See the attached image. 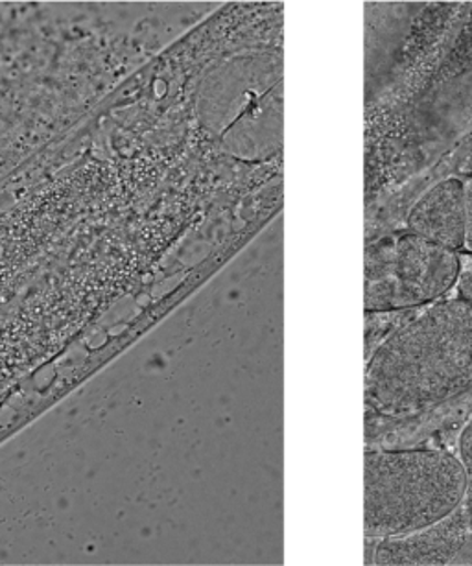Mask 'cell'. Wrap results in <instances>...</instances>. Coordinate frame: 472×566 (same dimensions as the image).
I'll list each match as a JSON object with an SVG mask.
<instances>
[{"label":"cell","instance_id":"obj_3","mask_svg":"<svg viewBox=\"0 0 472 566\" xmlns=\"http://www.w3.org/2000/svg\"><path fill=\"white\" fill-rule=\"evenodd\" d=\"M461 253L410 233L386 234L366 250L367 314L424 308L443 300L460 279Z\"/></svg>","mask_w":472,"mask_h":566},{"label":"cell","instance_id":"obj_2","mask_svg":"<svg viewBox=\"0 0 472 566\" xmlns=\"http://www.w3.org/2000/svg\"><path fill=\"white\" fill-rule=\"evenodd\" d=\"M364 489L366 537H410L460 510L465 469L458 455L441 449L367 450Z\"/></svg>","mask_w":472,"mask_h":566},{"label":"cell","instance_id":"obj_5","mask_svg":"<svg viewBox=\"0 0 472 566\" xmlns=\"http://www.w3.org/2000/svg\"><path fill=\"white\" fill-rule=\"evenodd\" d=\"M461 181L465 192V242L461 255H472V176H466Z\"/></svg>","mask_w":472,"mask_h":566},{"label":"cell","instance_id":"obj_7","mask_svg":"<svg viewBox=\"0 0 472 566\" xmlns=\"http://www.w3.org/2000/svg\"><path fill=\"white\" fill-rule=\"evenodd\" d=\"M469 167H471V176H472V156H471V161H469Z\"/></svg>","mask_w":472,"mask_h":566},{"label":"cell","instance_id":"obj_6","mask_svg":"<svg viewBox=\"0 0 472 566\" xmlns=\"http://www.w3.org/2000/svg\"><path fill=\"white\" fill-rule=\"evenodd\" d=\"M455 286H458L460 297L472 303V255L461 256L460 279Z\"/></svg>","mask_w":472,"mask_h":566},{"label":"cell","instance_id":"obj_4","mask_svg":"<svg viewBox=\"0 0 472 566\" xmlns=\"http://www.w3.org/2000/svg\"><path fill=\"white\" fill-rule=\"evenodd\" d=\"M406 229L421 239L461 253L465 242L463 181L449 178L417 200L406 218Z\"/></svg>","mask_w":472,"mask_h":566},{"label":"cell","instance_id":"obj_1","mask_svg":"<svg viewBox=\"0 0 472 566\" xmlns=\"http://www.w3.org/2000/svg\"><path fill=\"white\" fill-rule=\"evenodd\" d=\"M472 386V303L436 301L384 338L367 364V408L416 416Z\"/></svg>","mask_w":472,"mask_h":566}]
</instances>
